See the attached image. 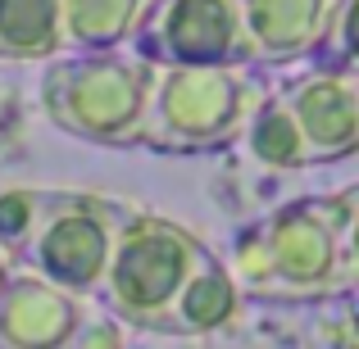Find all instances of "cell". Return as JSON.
Segmentation results:
<instances>
[{
    "instance_id": "cell-12",
    "label": "cell",
    "mask_w": 359,
    "mask_h": 349,
    "mask_svg": "<svg viewBox=\"0 0 359 349\" xmlns=\"http://www.w3.org/2000/svg\"><path fill=\"white\" fill-rule=\"evenodd\" d=\"M60 0H0V59H60Z\"/></svg>"
},
{
    "instance_id": "cell-7",
    "label": "cell",
    "mask_w": 359,
    "mask_h": 349,
    "mask_svg": "<svg viewBox=\"0 0 359 349\" xmlns=\"http://www.w3.org/2000/svg\"><path fill=\"white\" fill-rule=\"evenodd\" d=\"M287 114L314 164H332L359 150V78L355 69H309L278 87Z\"/></svg>"
},
{
    "instance_id": "cell-11",
    "label": "cell",
    "mask_w": 359,
    "mask_h": 349,
    "mask_svg": "<svg viewBox=\"0 0 359 349\" xmlns=\"http://www.w3.org/2000/svg\"><path fill=\"white\" fill-rule=\"evenodd\" d=\"M150 0H60L64 55L123 50Z\"/></svg>"
},
{
    "instance_id": "cell-3",
    "label": "cell",
    "mask_w": 359,
    "mask_h": 349,
    "mask_svg": "<svg viewBox=\"0 0 359 349\" xmlns=\"http://www.w3.org/2000/svg\"><path fill=\"white\" fill-rule=\"evenodd\" d=\"M150 78L155 69L128 50L60 55L41 78V109L55 127L78 141L137 150Z\"/></svg>"
},
{
    "instance_id": "cell-16",
    "label": "cell",
    "mask_w": 359,
    "mask_h": 349,
    "mask_svg": "<svg viewBox=\"0 0 359 349\" xmlns=\"http://www.w3.org/2000/svg\"><path fill=\"white\" fill-rule=\"evenodd\" d=\"M9 277H14V268H9V259L0 254V295H5V286H9Z\"/></svg>"
},
{
    "instance_id": "cell-10",
    "label": "cell",
    "mask_w": 359,
    "mask_h": 349,
    "mask_svg": "<svg viewBox=\"0 0 359 349\" xmlns=\"http://www.w3.org/2000/svg\"><path fill=\"white\" fill-rule=\"evenodd\" d=\"M237 304H241V290H237V281L228 277L223 259L205 254V259L196 263V272L187 277V286L177 290L173 308L164 313L159 336H214L232 322Z\"/></svg>"
},
{
    "instance_id": "cell-13",
    "label": "cell",
    "mask_w": 359,
    "mask_h": 349,
    "mask_svg": "<svg viewBox=\"0 0 359 349\" xmlns=\"http://www.w3.org/2000/svg\"><path fill=\"white\" fill-rule=\"evenodd\" d=\"M237 141L245 145V155H250L259 168L291 173V168H309V164H314L309 150H305V141H300V131H296V118H291L287 105H282L278 87L255 105V114L245 118V127H241Z\"/></svg>"
},
{
    "instance_id": "cell-6",
    "label": "cell",
    "mask_w": 359,
    "mask_h": 349,
    "mask_svg": "<svg viewBox=\"0 0 359 349\" xmlns=\"http://www.w3.org/2000/svg\"><path fill=\"white\" fill-rule=\"evenodd\" d=\"M123 50L150 69H255L237 0H150Z\"/></svg>"
},
{
    "instance_id": "cell-5",
    "label": "cell",
    "mask_w": 359,
    "mask_h": 349,
    "mask_svg": "<svg viewBox=\"0 0 359 349\" xmlns=\"http://www.w3.org/2000/svg\"><path fill=\"white\" fill-rule=\"evenodd\" d=\"M128 213H132L128 204L91 191H50L41 227L32 232L27 250L14 259V272H27V277L64 290V295L96 299Z\"/></svg>"
},
{
    "instance_id": "cell-9",
    "label": "cell",
    "mask_w": 359,
    "mask_h": 349,
    "mask_svg": "<svg viewBox=\"0 0 359 349\" xmlns=\"http://www.w3.org/2000/svg\"><path fill=\"white\" fill-rule=\"evenodd\" d=\"M87 299L14 272L0 295V349H69Z\"/></svg>"
},
{
    "instance_id": "cell-4",
    "label": "cell",
    "mask_w": 359,
    "mask_h": 349,
    "mask_svg": "<svg viewBox=\"0 0 359 349\" xmlns=\"http://www.w3.org/2000/svg\"><path fill=\"white\" fill-rule=\"evenodd\" d=\"M205 245L196 241L187 227L155 213H128V222L118 227L114 254H109L105 281H100V304L141 332H155L164 313L173 308L177 290L187 286V277L196 272V263L205 259Z\"/></svg>"
},
{
    "instance_id": "cell-1",
    "label": "cell",
    "mask_w": 359,
    "mask_h": 349,
    "mask_svg": "<svg viewBox=\"0 0 359 349\" xmlns=\"http://www.w3.org/2000/svg\"><path fill=\"white\" fill-rule=\"evenodd\" d=\"M223 268L255 299H341L355 290L359 245L332 232L314 195L241 227Z\"/></svg>"
},
{
    "instance_id": "cell-14",
    "label": "cell",
    "mask_w": 359,
    "mask_h": 349,
    "mask_svg": "<svg viewBox=\"0 0 359 349\" xmlns=\"http://www.w3.org/2000/svg\"><path fill=\"white\" fill-rule=\"evenodd\" d=\"M46 200H50V191H36V186H9V191H0V254L9 259V268L27 250L32 232L41 227Z\"/></svg>"
},
{
    "instance_id": "cell-2",
    "label": "cell",
    "mask_w": 359,
    "mask_h": 349,
    "mask_svg": "<svg viewBox=\"0 0 359 349\" xmlns=\"http://www.w3.org/2000/svg\"><path fill=\"white\" fill-rule=\"evenodd\" d=\"M273 82L255 69H155L141 109L137 150L155 155H210L241 136Z\"/></svg>"
},
{
    "instance_id": "cell-8",
    "label": "cell",
    "mask_w": 359,
    "mask_h": 349,
    "mask_svg": "<svg viewBox=\"0 0 359 349\" xmlns=\"http://www.w3.org/2000/svg\"><path fill=\"white\" fill-rule=\"evenodd\" d=\"M337 0H237L241 36L255 69L314 59Z\"/></svg>"
},
{
    "instance_id": "cell-15",
    "label": "cell",
    "mask_w": 359,
    "mask_h": 349,
    "mask_svg": "<svg viewBox=\"0 0 359 349\" xmlns=\"http://www.w3.org/2000/svg\"><path fill=\"white\" fill-rule=\"evenodd\" d=\"M69 349H123V322L100 304V299H87L82 322H78V332H73Z\"/></svg>"
}]
</instances>
